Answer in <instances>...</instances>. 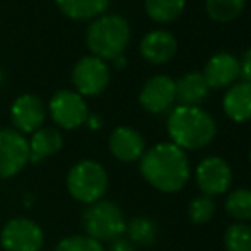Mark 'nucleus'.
Wrapping results in <instances>:
<instances>
[{
	"mask_svg": "<svg viewBox=\"0 0 251 251\" xmlns=\"http://www.w3.org/2000/svg\"><path fill=\"white\" fill-rule=\"evenodd\" d=\"M140 175L152 188L162 193H176L190 179V161L186 152L171 142L151 147L140 157Z\"/></svg>",
	"mask_w": 251,
	"mask_h": 251,
	"instance_id": "nucleus-1",
	"label": "nucleus"
},
{
	"mask_svg": "<svg viewBox=\"0 0 251 251\" xmlns=\"http://www.w3.org/2000/svg\"><path fill=\"white\" fill-rule=\"evenodd\" d=\"M168 135L181 151L207 147L217 133L215 120L199 106H176L168 116Z\"/></svg>",
	"mask_w": 251,
	"mask_h": 251,
	"instance_id": "nucleus-2",
	"label": "nucleus"
},
{
	"mask_svg": "<svg viewBox=\"0 0 251 251\" xmlns=\"http://www.w3.org/2000/svg\"><path fill=\"white\" fill-rule=\"evenodd\" d=\"M130 41V26L118 14H102L89 24L86 31V45L93 56L101 60H115L123 55Z\"/></svg>",
	"mask_w": 251,
	"mask_h": 251,
	"instance_id": "nucleus-3",
	"label": "nucleus"
},
{
	"mask_svg": "<svg viewBox=\"0 0 251 251\" xmlns=\"http://www.w3.org/2000/svg\"><path fill=\"white\" fill-rule=\"evenodd\" d=\"M82 226L86 236L96 241H115L125 234L126 221L122 208L109 200L91 203L82 214Z\"/></svg>",
	"mask_w": 251,
	"mask_h": 251,
	"instance_id": "nucleus-4",
	"label": "nucleus"
},
{
	"mask_svg": "<svg viewBox=\"0 0 251 251\" xmlns=\"http://www.w3.org/2000/svg\"><path fill=\"white\" fill-rule=\"evenodd\" d=\"M67 188L75 200L87 205L96 203L108 192V173L100 162L80 161L67 175Z\"/></svg>",
	"mask_w": 251,
	"mask_h": 251,
	"instance_id": "nucleus-5",
	"label": "nucleus"
},
{
	"mask_svg": "<svg viewBox=\"0 0 251 251\" xmlns=\"http://www.w3.org/2000/svg\"><path fill=\"white\" fill-rule=\"evenodd\" d=\"M111 72L104 60L98 56H84L74 65L72 84L80 96H98L108 87Z\"/></svg>",
	"mask_w": 251,
	"mask_h": 251,
	"instance_id": "nucleus-6",
	"label": "nucleus"
},
{
	"mask_svg": "<svg viewBox=\"0 0 251 251\" xmlns=\"http://www.w3.org/2000/svg\"><path fill=\"white\" fill-rule=\"evenodd\" d=\"M29 162V142L16 128L0 130V179L19 175Z\"/></svg>",
	"mask_w": 251,
	"mask_h": 251,
	"instance_id": "nucleus-7",
	"label": "nucleus"
},
{
	"mask_svg": "<svg viewBox=\"0 0 251 251\" xmlns=\"http://www.w3.org/2000/svg\"><path fill=\"white\" fill-rule=\"evenodd\" d=\"M0 243L5 251H40L43 248V229L26 217L10 219L0 232Z\"/></svg>",
	"mask_w": 251,
	"mask_h": 251,
	"instance_id": "nucleus-8",
	"label": "nucleus"
},
{
	"mask_svg": "<svg viewBox=\"0 0 251 251\" xmlns=\"http://www.w3.org/2000/svg\"><path fill=\"white\" fill-rule=\"evenodd\" d=\"M48 108L53 122L65 130L79 128L89 118V109L84 98L70 89H62L53 94Z\"/></svg>",
	"mask_w": 251,
	"mask_h": 251,
	"instance_id": "nucleus-9",
	"label": "nucleus"
},
{
	"mask_svg": "<svg viewBox=\"0 0 251 251\" xmlns=\"http://www.w3.org/2000/svg\"><path fill=\"white\" fill-rule=\"evenodd\" d=\"M195 181L201 195H207L210 199L224 195L232 183L231 166L219 155L205 157L195 169Z\"/></svg>",
	"mask_w": 251,
	"mask_h": 251,
	"instance_id": "nucleus-10",
	"label": "nucleus"
},
{
	"mask_svg": "<svg viewBox=\"0 0 251 251\" xmlns=\"http://www.w3.org/2000/svg\"><path fill=\"white\" fill-rule=\"evenodd\" d=\"M10 116L17 132L34 133L43 126V122L47 118V108L40 96L27 93L12 102Z\"/></svg>",
	"mask_w": 251,
	"mask_h": 251,
	"instance_id": "nucleus-11",
	"label": "nucleus"
},
{
	"mask_svg": "<svg viewBox=\"0 0 251 251\" xmlns=\"http://www.w3.org/2000/svg\"><path fill=\"white\" fill-rule=\"evenodd\" d=\"M176 101V82L168 75H154L142 86L139 102L152 115L168 111Z\"/></svg>",
	"mask_w": 251,
	"mask_h": 251,
	"instance_id": "nucleus-12",
	"label": "nucleus"
},
{
	"mask_svg": "<svg viewBox=\"0 0 251 251\" xmlns=\"http://www.w3.org/2000/svg\"><path fill=\"white\" fill-rule=\"evenodd\" d=\"M241 74V63L231 53H217L207 62L203 70V79L207 86L214 89H224L236 82V79Z\"/></svg>",
	"mask_w": 251,
	"mask_h": 251,
	"instance_id": "nucleus-13",
	"label": "nucleus"
},
{
	"mask_svg": "<svg viewBox=\"0 0 251 251\" xmlns=\"http://www.w3.org/2000/svg\"><path fill=\"white\" fill-rule=\"evenodd\" d=\"M108 146L111 154L122 162L139 161L146 152V140L130 126H118L111 132L108 140Z\"/></svg>",
	"mask_w": 251,
	"mask_h": 251,
	"instance_id": "nucleus-14",
	"label": "nucleus"
},
{
	"mask_svg": "<svg viewBox=\"0 0 251 251\" xmlns=\"http://www.w3.org/2000/svg\"><path fill=\"white\" fill-rule=\"evenodd\" d=\"M176 50H178L176 38L164 29L151 31L140 41V53L147 62L154 65L169 62L176 55Z\"/></svg>",
	"mask_w": 251,
	"mask_h": 251,
	"instance_id": "nucleus-15",
	"label": "nucleus"
},
{
	"mask_svg": "<svg viewBox=\"0 0 251 251\" xmlns=\"http://www.w3.org/2000/svg\"><path fill=\"white\" fill-rule=\"evenodd\" d=\"M224 113L236 123L251 120V84L238 82L226 93L222 100Z\"/></svg>",
	"mask_w": 251,
	"mask_h": 251,
	"instance_id": "nucleus-16",
	"label": "nucleus"
},
{
	"mask_svg": "<svg viewBox=\"0 0 251 251\" xmlns=\"http://www.w3.org/2000/svg\"><path fill=\"white\" fill-rule=\"evenodd\" d=\"M62 146L63 137L60 130L53 126H41L33 133L29 140V162H41L58 154Z\"/></svg>",
	"mask_w": 251,
	"mask_h": 251,
	"instance_id": "nucleus-17",
	"label": "nucleus"
},
{
	"mask_svg": "<svg viewBox=\"0 0 251 251\" xmlns=\"http://www.w3.org/2000/svg\"><path fill=\"white\" fill-rule=\"evenodd\" d=\"M210 87L207 86L200 72H190L176 82V100L181 106H199L208 96Z\"/></svg>",
	"mask_w": 251,
	"mask_h": 251,
	"instance_id": "nucleus-18",
	"label": "nucleus"
},
{
	"mask_svg": "<svg viewBox=\"0 0 251 251\" xmlns=\"http://www.w3.org/2000/svg\"><path fill=\"white\" fill-rule=\"evenodd\" d=\"M62 14L74 21H89L102 16L109 0H55Z\"/></svg>",
	"mask_w": 251,
	"mask_h": 251,
	"instance_id": "nucleus-19",
	"label": "nucleus"
},
{
	"mask_svg": "<svg viewBox=\"0 0 251 251\" xmlns=\"http://www.w3.org/2000/svg\"><path fill=\"white\" fill-rule=\"evenodd\" d=\"M125 232L128 234V241L139 246H152L157 241L159 234L157 224L146 215H139V217H133L130 222H126Z\"/></svg>",
	"mask_w": 251,
	"mask_h": 251,
	"instance_id": "nucleus-20",
	"label": "nucleus"
},
{
	"mask_svg": "<svg viewBox=\"0 0 251 251\" xmlns=\"http://www.w3.org/2000/svg\"><path fill=\"white\" fill-rule=\"evenodd\" d=\"M186 0H146V12L155 23H171L185 9Z\"/></svg>",
	"mask_w": 251,
	"mask_h": 251,
	"instance_id": "nucleus-21",
	"label": "nucleus"
},
{
	"mask_svg": "<svg viewBox=\"0 0 251 251\" xmlns=\"http://www.w3.org/2000/svg\"><path fill=\"white\" fill-rule=\"evenodd\" d=\"M224 207L226 212L234 221L238 222L251 221V190L239 188L231 192L224 201Z\"/></svg>",
	"mask_w": 251,
	"mask_h": 251,
	"instance_id": "nucleus-22",
	"label": "nucleus"
},
{
	"mask_svg": "<svg viewBox=\"0 0 251 251\" xmlns=\"http://www.w3.org/2000/svg\"><path fill=\"white\" fill-rule=\"evenodd\" d=\"M246 0H205L208 16L217 23L234 21L245 9Z\"/></svg>",
	"mask_w": 251,
	"mask_h": 251,
	"instance_id": "nucleus-23",
	"label": "nucleus"
},
{
	"mask_svg": "<svg viewBox=\"0 0 251 251\" xmlns=\"http://www.w3.org/2000/svg\"><path fill=\"white\" fill-rule=\"evenodd\" d=\"M224 246L227 251H251V226L234 222L224 232Z\"/></svg>",
	"mask_w": 251,
	"mask_h": 251,
	"instance_id": "nucleus-24",
	"label": "nucleus"
},
{
	"mask_svg": "<svg viewBox=\"0 0 251 251\" xmlns=\"http://www.w3.org/2000/svg\"><path fill=\"white\" fill-rule=\"evenodd\" d=\"M215 215V201L207 195L195 197L188 205V217L193 224H207Z\"/></svg>",
	"mask_w": 251,
	"mask_h": 251,
	"instance_id": "nucleus-25",
	"label": "nucleus"
},
{
	"mask_svg": "<svg viewBox=\"0 0 251 251\" xmlns=\"http://www.w3.org/2000/svg\"><path fill=\"white\" fill-rule=\"evenodd\" d=\"M55 251H106L102 245L96 239L89 238L84 234H75L63 238L62 241L56 245Z\"/></svg>",
	"mask_w": 251,
	"mask_h": 251,
	"instance_id": "nucleus-26",
	"label": "nucleus"
},
{
	"mask_svg": "<svg viewBox=\"0 0 251 251\" xmlns=\"http://www.w3.org/2000/svg\"><path fill=\"white\" fill-rule=\"evenodd\" d=\"M108 251H137L135 250V245L128 241L125 238H118L115 241H111V246H109Z\"/></svg>",
	"mask_w": 251,
	"mask_h": 251,
	"instance_id": "nucleus-27",
	"label": "nucleus"
},
{
	"mask_svg": "<svg viewBox=\"0 0 251 251\" xmlns=\"http://www.w3.org/2000/svg\"><path fill=\"white\" fill-rule=\"evenodd\" d=\"M241 75H243V79H245V82H250L251 84V48L245 53V56H243V62H241Z\"/></svg>",
	"mask_w": 251,
	"mask_h": 251,
	"instance_id": "nucleus-28",
	"label": "nucleus"
},
{
	"mask_svg": "<svg viewBox=\"0 0 251 251\" xmlns=\"http://www.w3.org/2000/svg\"><path fill=\"white\" fill-rule=\"evenodd\" d=\"M113 63H115V67L116 69H123V67L126 65V58L123 55H120V56H116L115 60H111Z\"/></svg>",
	"mask_w": 251,
	"mask_h": 251,
	"instance_id": "nucleus-29",
	"label": "nucleus"
},
{
	"mask_svg": "<svg viewBox=\"0 0 251 251\" xmlns=\"http://www.w3.org/2000/svg\"><path fill=\"white\" fill-rule=\"evenodd\" d=\"M86 123H89L91 128H100V125H101L100 116H91V115H89V118H87V122H86Z\"/></svg>",
	"mask_w": 251,
	"mask_h": 251,
	"instance_id": "nucleus-30",
	"label": "nucleus"
},
{
	"mask_svg": "<svg viewBox=\"0 0 251 251\" xmlns=\"http://www.w3.org/2000/svg\"><path fill=\"white\" fill-rule=\"evenodd\" d=\"M2 84H3V72L0 70V86H2Z\"/></svg>",
	"mask_w": 251,
	"mask_h": 251,
	"instance_id": "nucleus-31",
	"label": "nucleus"
},
{
	"mask_svg": "<svg viewBox=\"0 0 251 251\" xmlns=\"http://www.w3.org/2000/svg\"><path fill=\"white\" fill-rule=\"evenodd\" d=\"M250 161H251V151H250Z\"/></svg>",
	"mask_w": 251,
	"mask_h": 251,
	"instance_id": "nucleus-32",
	"label": "nucleus"
}]
</instances>
